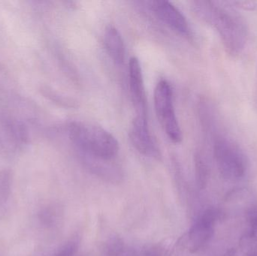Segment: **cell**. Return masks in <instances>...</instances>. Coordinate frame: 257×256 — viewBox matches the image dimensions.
<instances>
[{
	"instance_id": "1",
	"label": "cell",
	"mask_w": 257,
	"mask_h": 256,
	"mask_svg": "<svg viewBox=\"0 0 257 256\" xmlns=\"http://www.w3.org/2000/svg\"><path fill=\"white\" fill-rule=\"evenodd\" d=\"M199 16L211 24L221 38L229 54L237 55L244 49L247 42V28L244 20L229 6L218 2H196Z\"/></svg>"
},
{
	"instance_id": "2",
	"label": "cell",
	"mask_w": 257,
	"mask_h": 256,
	"mask_svg": "<svg viewBox=\"0 0 257 256\" xmlns=\"http://www.w3.org/2000/svg\"><path fill=\"white\" fill-rule=\"evenodd\" d=\"M69 135L84 159L111 162L118 154L115 137L97 125L74 122L69 126Z\"/></svg>"
},
{
	"instance_id": "3",
	"label": "cell",
	"mask_w": 257,
	"mask_h": 256,
	"mask_svg": "<svg viewBox=\"0 0 257 256\" xmlns=\"http://www.w3.org/2000/svg\"><path fill=\"white\" fill-rule=\"evenodd\" d=\"M214 156L223 178L238 180L245 174L247 162L244 152L233 141L218 137L214 141Z\"/></svg>"
},
{
	"instance_id": "4",
	"label": "cell",
	"mask_w": 257,
	"mask_h": 256,
	"mask_svg": "<svg viewBox=\"0 0 257 256\" xmlns=\"http://www.w3.org/2000/svg\"><path fill=\"white\" fill-rule=\"evenodd\" d=\"M156 114L169 139L178 144L182 141V132L174 106L173 92L169 83L162 80L154 90Z\"/></svg>"
},
{
	"instance_id": "5",
	"label": "cell",
	"mask_w": 257,
	"mask_h": 256,
	"mask_svg": "<svg viewBox=\"0 0 257 256\" xmlns=\"http://www.w3.org/2000/svg\"><path fill=\"white\" fill-rule=\"evenodd\" d=\"M220 218V212L213 207L205 209L199 214L187 234V247L190 252H198L209 243Z\"/></svg>"
},
{
	"instance_id": "6",
	"label": "cell",
	"mask_w": 257,
	"mask_h": 256,
	"mask_svg": "<svg viewBox=\"0 0 257 256\" xmlns=\"http://www.w3.org/2000/svg\"><path fill=\"white\" fill-rule=\"evenodd\" d=\"M130 138L135 148L145 156L160 157L148 126V115L136 114L130 130Z\"/></svg>"
},
{
	"instance_id": "7",
	"label": "cell",
	"mask_w": 257,
	"mask_h": 256,
	"mask_svg": "<svg viewBox=\"0 0 257 256\" xmlns=\"http://www.w3.org/2000/svg\"><path fill=\"white\" fill-rule=\"evenodd\" d=\"M128 83L132 102L137 114H147L146 93L144 84L143 74L139 59L131 57L128 63Z\"/></svg>"
},
{
	"instance_id": "8",
	"label": "cell",
	"mask_w": 257,
	"mask_h": 256,
	"mask_svg": "<svg viewBox=\"0 0 257 256\" xmlns=\"http://www.w3.org/2000/svg\"><path fill=\"white\" fill-rule=\"evenodd\" d=\"M151 10L165 24L181 34H190L188 22L178 8L167 1L158 0L151 2Z\"/></svg>"
},
{
	"instance_id": "9",
	"label": "cell",
	"mask_w": 257,
	"mask_h": 256,
	"mask_svg": "<svg viewBox=\"0 0 257 256\" xmlns=\"http://www.w3.org/2000/svg\"><path fill=\"white\" fill-rule=\"evenodd\" d=\"M104 45L114 63L116 65L123 64L126 56L124 42L120 32L115 27H107L104 34Z\"/></svg>"
},
{
	"instance_id": "10",
	"label": "cell",
	"mask_w": 257,
	"mask_h": 256,
	"mask_svg": "<svg viewBox=\"0 0 257 256\" xmlns=\"http://www.w3.org/2000/svg\"><path fill=\"white\" fill-rule=\"evenodd\" d=\"M195 170L198 187L200 189H205L209 179V167L200 153H197L195 157Z\"/></svg>"
},
{
	"instance_id": "11",
	"label": "cell",
	"mask_w": 257,
	"mask_h": 256,
	"mask_svg": "<svg viewBox=\"0 0 257 256\" xmlns=\"http://www.w3.org/2000/svg\"><path fill=\"white\" fill-rule=\"evenodd\" d=\"M122 256H167L166 248L158 244L144 246L140 249L127 248Z\"/></svg>"
},
{
	"instance_id": "12",
	"label": "cell",
	"mask_w": 257,
	"mask_h": 256,
	"mask_svg": "<svg viewBox=\"0 0 257 256\" xmlns=\"http://www.w3.org/2000/svg\"><path fill=\"white\" fill-rule=\"evenodd\" d=\"M127 248L121 238L114 236L108 239L105 243L104 254L105 256H122Z\"/></svg>"
},
{
	"instance_id": "13",
	"label": "cell",
	"mask_w": 257,
	"mask_h": 256,
	"mask_svg": "<svg viewBox=\"0 0 257 256\" xmlns=\"http://www.w3.org/2000/svg\"><path fill=\"white\" fill-rule=\"evenodd\" d=\"M249 225V237L257 240V205L252 207L247 213Z\"/></svg>"
},
{
	"instance_id": "14",
	"label": "cell",
	"mask_w": 257,
	"mask_h": 256,
	"mask_svg": "<svg viewBox=\"0 0 257 256\" xmlns=\"http://www.w3.org/2000/svg\"><path fill=\"white\" fill-rule=\"evenodd\" d=\"M78 250V244L76 241L68 242L58 251L50 256H75Z\"/></svg>"
},
{
	"instance_id": "15",
	"label": "cell",
	"mask_w": 257,
	"mask_h": 256,
	"mask_svg": "<svg viewBox=\"0 0 257 256\" xmlns=\"http://www.w3.org/2000/svg\"><path fill=\"white\" fill-rule=\"evenodd\" d=\"M235 249H231L229 250L226 251L223 256H235Z\"/></svg>"
}]
</instances>
